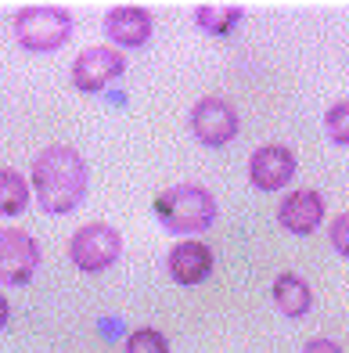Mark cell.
I'll return each mask as SVG.
<instances>
[{
	"label": "cell",
	"mask_w": 349,
	"mask_h": 353,
	"mask_svg": "<svg viewBox=\"0 0 349 353\" xmlns=\"http://www.w3.org/2000/svg\"><path fill=\"white\" fill-rule=\"evenodd\" d=\"M90 191V166L72 144H47L33 159V195L47 216L72 213Z\"/></svg>",
	"instance_id": "6da1fadb"
},
{
	"label": "cell",
	"mask_w": 349,
	"mask_h": 353,
	"mask_svg": "<svg viewBox=\"0 0 349 353\" xmlns=\"http://www.w3.org/2000/svg\"><path fill=\"white\" fill-rule=\"evenodd\" d=\"M151 210H155V220L162 223L169 234H202V231H209L220 216V205L213 199V191L202 188V184H177V188L158 191Z\"/></svg>",
	"instance_id": "7a4b0ae2"
},
{
	"label": "cell",
	"mask_w": 349,
	"mask_h": 353,
	"mask_svg": "<svg viewBox=\"0 0 349 353\" xmlns=\"http://www.w3.org/2000/svg\"><path fill=\"white\" fill-rule=\"evenodd\" d=\"M14 40L33 54H51L72 40V14L58 4H25L14 14Z\"/></svg>",
	"instance_id": "3957f363"
},
{
	"label": "cell",
	"mask_w": 349,
	"mask_h": 353,
	"mask_svg": "<svg viewBox=\"0 0 349 353\" xmlns=\"http://www.w3.org/2000/svg\"><path fill=\"white\" fill-rule=\"evenodd\" d=\"M123 256V234L105 220L83 223L72 238H69V260L76 270L83 274H101V270L116 267Z\"/></svg>",
	"instance_id": "277c9868"
},
{
	"label": "cell",
	"mask_w": 349,
	"mask_h": 353,
	"mask_svg": "<svg viewBox=\"0 0 349 353\" xmlns=\"http://www.w3.org/2000/svg\"><path fill=\"white\" fill-rule=\"evenodd\" d=\"M40 270V242L22 228H0V285L22 288Z\"/></svg>",
	"instance_id": "5b68a950"
},
{
	"label": "cell",
	"mask_w": 349,
	"mask_h": 353,
	"mask_svg": "<svg viewBox=\"0 0 349 353\" xmlns=\"http://www.w3.org/2000/svg\"><path fill=\"white\" fill-rule=\"evenodd\" d=\"M187 123H191L195 141L205 144V148H224V144H231L242 134V116H237V108L224 98H213V94L195 101Z\"/></svg>",
	"instance_id": "8992f818"
},
{
	"label": "cell",
	"mask_w": 349,
	"mask_h": 353,
	"mask_svg": "<svg viewBox=\"0 0 349 353\" xmlns=\"http://www.w3.org/2000/svg\"><path fill=\"white\" fill-rule=\"evenodd\" d=\"M72 87L79 94H101L112 79H119L126 72V58L123 51H116V47H87V51H79L76 61H72Z\"/></svg>",
	"instance_id": "52a82bcc"
},
{
	"label": "cell",
	"mask_w": 349,
	"mask_h": 353,
	"mask_svg": "<svg viewBox=\"0 0 349 353\" xmlns=\"http://www.w3.org/2000/svg\"><path fill=\"white\" fill-rule=\"evenodd\" d=\"M299 170V159L288 144H260L248 159V181L260 191H281L292 184V176Z\"/></svg>",
	"instance_id": "ba28073f"
},
{
	"label": "cell",
	"mask_w": 349,
	"mask_h": 353,
	"mask_svg": "<svg viewBox=\"0 0 349 353\" xmlns=\"http://www.w3.org/2000/svg\"><path fill=\"white\" fill-rule=\"evenodd\" d=\"M328 213V202L317 188H299L292 195H284L277 205V223L295 238H306L321 228V220Z\"/></svg>",
	"instance_id": "9c48e42d"
},
{
	"label": "cell",
	"mask_w": 349,
	"mask_h": 353,
	"mask_svg": "<svg viewBox=\"0 0 349 353\" xmlns=\"http://www.w3.org/2000/svg\"><path fill=\"white\" fill-rule=\"evenodd\" d=\"M151 11L140 8V4H119L105 14V37L108 43L123 51V47H145L151 40Z\"/></svg>",
	"instance_id": "30bf717a"
},
{
	"label": "cell",
	"mask_w": 349,
	"mask_h": 353,
	"mask_svg": "<svg viewBox=\"0 0 349 353\" xmlns=\"http://www.w3.org/2000/svg\"><path fill=\"white\" fill-rule=\"evenodd\" d=\"M213 267H216V256L213 249L205 245V242H195V238H187V242H177L169 249L166 256V270H169V278L177 281V285H202L205 278L213 274Z\"/></svg>",
	"instance_id": "8fae6325"
},
{
	"label": "cell",
	"mask_w": 349,
	"mask_h": 353,
	"mask_svg": "<svg viewBox=\"0 0 349 353\" xmlns=\"http://www.w3.org/2000/svg\"><path fill=\"white\" fill-rule=\"evenodd\" d=\"M271 299H274V307L284 314V317H306L313 310V288L303 274H295V270H284V274L274 278L271 285Z\"/></svg>",
	"instance_id": "7c38bea8"
},
{
	"label": "cell",
	"mask_w": 349,
	"mask_h": 353,
	"mask_svg": "<svg viewBox=\"0 0 349 353\" xmlns=\"http://www.w3.org/2000/svg\"><path fill=\"white\" fill-rule=\"evenodd\" d=\"M29 205V181L11 170V166H0V216H22Z\"/></svg>",
	"instance_id": "4fadbf2b"
},
{
	"label": "cell",
	"mask_w": 349,
	"mask_h": 353,
	"mask_svg": "<svg viewBox=\"0 0 349 353\" xmlns=\"http://www.w3.org/2000/svg\"><path fill=\"white\" fill-rule=\"evenodd\" d=\"M242 14H245L242 4H227V8L202 4V8H195V26L202 29L205 37H227L231 29L242 22Z\"/></svg>",
	"instance_id": "5bb4252c"
},
{
	"label": "cell",
	"mask_w": 349,
	"mask_h": 353,
	"mask_svg": "<svg viewBox=\"0 0 349 353\" xmlns=\"http://www.w3.org/2000/svg\"><path fill=\"white\" fill-rule=\"evenodd\" d=\"M324 134H328L331 144L349 148V101L328 105V112H324Z\"/></svg>",
	"instance_id": "9a60e30c"
},
{
	"label": "cell",
	"mask_w": 349,
	"mask_h": 353,
	"mask_svg": "<svg viewBox=\"0 0 349 353\" xmlns=\"http://www.w3.org/2000/svg\"><path fill=\"white\" fill-rule=\"evenodd\" d=\"M123 353H169V339L158 328H137L126 335Z\"/></svg>",
	"instance_id": "2e32d148"
},
{
	"label": "cell",
	"mask_w": 349,
	"mask_h": 353,
	"mask_svg": "<svg viewBox=\"0 0 349 353\" xmlns=\"http://www.w3.org/2000/svg\"><path fill=\"white\" fill-rule=\"evenodd\" d=\"M328 245L335 249L342 260H349V213H342L328 223Z\"/></svg>",
	"instance_id": "e0dca14e"
},
{
	"label": "cell",
	"mask_w": 349,
	"mask_h": 353,
	"mask_svg": "<svg viewBox=\"0 0 349 353\" xmlns=\"http://www.w3.org/2000/svg\"><path fill=\"white\" fill-rule=\"evenodd\" d=\"M303 353H346L335 339H324V335H317V339H310L306 346H303Z\"/></svg>",
	"instance_id": "ac0fdd59"
},
{
	"label": "cell",
	"mask_w": 349,
	"mask_h": 353,
	"mask_svg": "<svg viewBox=\"0 0 349 353\" xmlns=\"http://www.w3.org/2000/svg\"><path fill=\"white\" fill-rule=\"evenodd\" d=\"M8 317H11V303L4 299V292H0V328L8 325Z\"/></svg>",
	"instance_id": "d6986e66"
}]
</instances>
